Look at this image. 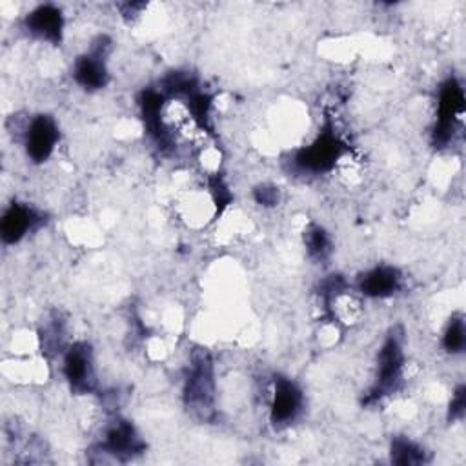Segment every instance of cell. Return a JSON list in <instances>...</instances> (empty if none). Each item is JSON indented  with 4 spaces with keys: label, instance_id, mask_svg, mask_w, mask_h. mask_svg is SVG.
I'll use <instances>...</instances> for the list:
<instances>
[{
    "label": "cell",
    "instance_id": "13",
    "mask_svg": "<svg viewBox=\"0 0 466 466\" xmlns=\"http://www.w3.org/2000/svg\"><path fill=\"white\" fill-rule=\"evenodd\" d=\"M306 248L311 257L324 258L329 253V238L320 226H311L306 231Z\"/></svg>",
    "mask_w": 466,
    "mask_h": 466
},
{
    "label": "cell",
    "instance_id": "3",
    "mask_svg": "<svg viewBox=\"0 0 466 466\" xmlns=\"http://www.w3.org/2000/svg\"><path fill=\"white\" fill-rule=\"evenodd\" d=\"M342 151H340V144L337 140V137L329 131L322 133L315 142H311L309 146H306L304 149H300L295 157V164L309 173H319V171H326L331 166H335V162L340 158Z\"/></svg>",
    "mask_w": 466,
    "mask_h": 466
},
{
    "label": "cell",
    "instance_id": "5",
    "mask_svg": "<svg viewBox=\"0 0 466 466\" xmlns=\"http://www.w3.org/2000/svg\"><path fill=\"white\" fill-rule=\"evenodd\" d=\"M104 46H95L89 53L80 56L75 62L73 76L86 89H100L107 82V67H106V53Z\"/></svg>",
    "mask_w": 466,
    "mask_h": 466
},
{
    "label": "cell",
    "instance_id": "7",
    "mask_svg": "<svg viewBox=\"0 0 466 466\" xmlns=\"http://www.w3.org/2000/svg\"><path fill=\"white\" fill-rule=\"evenodd\" d=\"M25 27L38 38L49 40V42H58L64 27V18L62 11L56 5L46 4L35 7L27 18H25Z\"/></svg>",
    "mask_w": 466,
    "mask_h": 466
},
{
    "label": "cell",
    "instance_id": "10",
    "mask_svg": "<svg viewBox=\"0 0 466 466\" xmlns=\"http://www.w3.org/2000/svg\"><path fill=\"white\" fill-rule=\"evenodd\" d=\"M104 448L107 450V453H113V455H129L140 450V441L135 430L126 420H120V422H115L106 431Z\"/></svg>",
    "mask_w": 466,
    "mask_h": 466
},
{
    "label": "cell",
    "instance_id": "2",
    "mask_svg": "<svg viewBox=\"0 0 466 466\" xmlns=\"http://www.w3.org/2000/svg\"><path fill=\"white\" fill-rule=\"evenodd\" d=\"M58 142V127L55 120L47 115L33 116L24 133L25 153L33 162H44L53 153Z\"/></svg>",
    "mask_w": 466,
    "mask_h": 466
},
{
    "label": "cell",
    "instance_id": "14",
    "mask_svg": "<svg viewBox=\"0 0 466 466\" xmlns=\"http://www.w3.org/2000/svg\"><path fill=\"white\" fill-rule=\"evenodd\" d=\"M464 413V388L461 386L453 397H451V402H450V417L451 419H461Z\"/></svg>",
    "mask_w": 466,
    "mask_h": 466
},
{
    "label": "cell",
    "instance_id": "8",
    "mask_svg": "<svg viewBox=\"0 0 466 466\" xmlns=\"http://www.w3.org/2000/svg\"><path fill=\"white\" fill-rule=\"evenodd\" d=\"M36 213L25 206V204H11L2 217L0 224V233L4 242L15 244L18 242L35 224H36Z\"/></svg>",
    "mask_w": 466,
    "mask_h": 466
},
{
    "label": "cell",
    "instance_id": "6",
    "mask_svg": "<svg viewBox=\"0 0 466 466\" xmlns=\"http://www.w3.org/2000/svg\"><path fill=\"white\" fill-rule=\"evenodd\" d=\"M400 273L391 266H377L366 271L359 280V289L373 299L391 297L400 289Z\"/></svg>",
    "mask_w": 466,
    "mask_h": 466
},
{
    "label": "cell",
    "instance_id": "12",
    "mask_svg": "<svg viewBox=\"0 0 466 466\" xmlns=\"http://www.w3.org/2000/svg\"><path fill=\"white\" fill-rule=\"evenodd\" d=\"M422 450L408 441V439H395L391 444V461L399 464H415L422 461Z\"/></svg>",
    "mask_w": 466,
    "mask_h": 466
},
{
    "label": "cell",
    "instance_id": "1",
    "mask_svg": "<svg viewBox=\"0 0 466 466\" xmlns=\"http://www.w3.org/2000/svg\"><path fill=\"white\" fill-rule=\"evenodd\" d=\"M304 404V397L300 388L288 377H275L273 391H271V420L279 426L291 424Z\"/></svg>",
    "mask_w": 466,
    "mask_h": 466
},
{
    "label": "cell",
    "instance_id": "4",
    "mask_svg": "<svg viewBox=\"0 0 466 466\" xmlns=\"http://www.w3.org/2000/svg\"><path fill=\"white\" fill-rule=\"evenodd\" d=\"M64 375L76 390H89L95 382L93 359L86 344H75L64 357Z\"/></svg>",
    "mask_w": 466,
    "mask_h": 466
},
{
    "label": "cell",
    "instance_id": "9",
    "mask_svg": "<svg viewBox=\"0 0 466 466\" xmlns=\"http://www.w3.org/2000/svg\"><path fill=\"white\" fill-rule=\"evenodd\" d=\"M402 366H404V355L400 342L395 337H390L382 350L379 351V373L377 380L380 388H393L395 382L402 375Z\"/></svg>",
    "mask_w": 466,
    "mask_h": 466
},
{
    "label": "cell",
    "instance_id": "11",
    "mask_svg": "<svg viewBox=\"0 0 466 466\" xmlns=\"http://www.w3.org/2000/svg\"><path fill=\"white\" fill-rule=\"evenodd\" d=\"M442 346L448 353L457 355L464 350V320L462 317H451L444 333H442Z\"/></svg>",
    "mask_w": 466,
    "mask_h": 466
}]
</instances>
